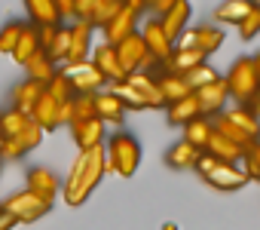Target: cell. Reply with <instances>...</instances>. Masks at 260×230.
Returning <instances> with one entry per match:
<instances>
[{
  "label": "cell",
  "instance_id": "cell-1",
  "mask_svg": "<svg viewBox=\"0 0 260 230\" xmlns=\"http://www.w3.org/2000/svg\"><path fill=\"white\" fill-rule=\"evenodd\" d=\"M104 172H107L104 148L83 151V154L74 160V166H71V172H68V178H64V184H61L64 203H68V206H83V203L95 193V187L101 184Z\"/></svg>",
  "mask_w": 260,
  "mask_h": 230
},
{
  "label": "cell",
  "instance_id": "cell-2",
  "mask_svg": "<svg viewBox=\"0 0 260 230\" xmlns=\"http://www.w3.org/2000/svg\"><path fill=\"white\" fill-rule=\"evenodd\" d=\"M104 163H107V172L119 175V178H132L141 166V145L135 135L128 132H116L110 135L107 148H104Z\"/></svg>",
  "mask_w": 260,
  "mask_h": 230
},
{
  "label": "cell",
  "instance_id": "cell-3",
  "mask_svg": "<svg viewBox=\"0 0 260 230\" xmlns=\"http://www.w3.org/2000/svg\"><path fill=\"white\" fill-rule=\"evenodd\" d=\"M144 7H147V0H125L122 10L101 28L104 31V43L116 49L122 40H128L132 34H138V16H141Z\"/></svg>",
  "mask_w": 260,
  "mask_h": 230
},
{
  "label": "cell",
  "instance_id": "cell-4",
  "mask_svg": "<svg viewBox=\"0 0 260 230\" xmlns=\"http://www.w3.org/2000/svg\"><path fill=\"white\" fill-rule=\"evenodd\" d=\"M223 83H226V95H230L233 101H239V107H242V104L254 95V89L260 86L251 55L236 59V62H233V68H230V74L223 77Z\"/></svg>",
  "mask_w": 260,
  "mask_h": 230
},
{
  "label": "cell",
  "instance_id": "cell-5",
  "mask_svg": "<svg viewBox=\"0 0 260 230\" xmlns=\"http://www.w3.org/2000/svg\"><path fill=\"white\" fill-rule=\"evenodd\" d=\"M116 62H119V68H122V74H125V77H128V74H135V71L150 74V68H156V65H159V62L147 52V46H144L141 34H132L128 40H122V43L116 46Z\"/></svg>",
  "mask_w": 260,
  "mask_h": 230
},
{
  "label": "cell",
  "instance_id": "cell-6",
  "mask_svg": "<svg viewBox=\"0 0 260 230\" xmlns=\"http://www.w3.org/2000/svg\"><path fill=\"white\" fill-rule=\"evenodd\" d=\"M0 209H4L10 218H16V224H34V221H40L43 215H49V203H43V199H37L34 193H28V190H19V193H13V196H7L4 203H0Z\"/></svg>",
  "mask_w": 260,
  "mask_h": 230
},
{
  "label": "cell",
  "instance_id": "cell-7",
  "mask_svg": "<svg viewBox=\"0 0 260 230\" xmlns=\"http://www.w3.org/2000/svg\"><path fill=\"white\" fill-rule=\"evenodd\" d=\"M61 71H64V77H68V83H71L74 95H98V92H101V86L107 83V80L98 74V68H95L92 62L71 65V68H61Z\"/></svg>",
  "mask_w": 260,
  "mask_h": 230
},
{
  "label": "cell",
  "instance_id": "cell-8",
  "mask_svg": "<svg viewBox=\"0 0 260 230\" xmlns=\"http://www.w3.org/2000/svg\"><path fill=\"white\" fill-rule=\"evenodd\" d=\"M68 31H71V43H68L64 68L89 62V55H92V28H89V25H83V22H71V25H68Z\"/></svg>",
  "mask_w": 260,
  "mask_h": 230
},
{
  "label": "cell",
  "instance_id": "cell-9",
  "mask_svg": "<svg viewBox=\"0 0 260 230\" xmlns=\"http://www.w3.org/2000/svg\"><path fill=\"white\" fill-rule=\"evenodd\" d=\"M40 141H43V132H40L34 123H28L16 138L0 141V157H4V160H19V157H25V154L37 151V148H40Z\"/></svg>",
  "mask_w": 260,
  "mask_h": 230
},
{
  "label": "cell",
  "instance_id": "cell-10",
  "mask_svg": "<svg viewBox=\"0 0 260 230\" xmlns=\"http://www.w3.org/2000/svg\"><path fill=\"white\" fill-rule=\"evenodd\" d=\"M211 187H217V190H239V187H245L248 184V178H245V172L239 169V166H233V163H211V169L202 175Z\"/></svg>",
  "mask_w": 260,
  "mask_h": 230
},
{
  "label": "cell",
  "instance_id": "cell-11",
  "mask_svg": "<svg viewBox=\"0 0 260 230\" xmlns=\"http://www.w3.org/2000/svg\"><path fill=\"white\" fill-rule=\"evenodd\" d=\"M25 190L52 206V199L61 193V184H58V178H55L46 166H34V169H28V187H25Z\"/></svg>",
  "mask_w": 260,
  "mask_h": 230
},
{
  "label": "cell",
  "instance_id": "cell-12",
  "mask_svg": "<svg viewBox=\"0 0 260 230\" xmlns=\"http://www.w3.org/2000/svg\"><path fill=\"white\" fill-rule=\"evenodd\" d=\"M68 129H71V138H74V145L80 148V154H83V151H92V148H101V141H104V123H101L98 117L77 120V123H71Z\"/></svg>",
  "mask_w": 260,
  "mask_h": 230
},
{
  "label": "cell",
  "instance_id": "cell-13",
  "mask_svg": "<svg viewBox=\"0 0 260 230\" xmlns=\"http://www.w3.org/2000/svg\"><path fill=\"white\" fill-rule=\"evenodd\" d=\"M193 95H196V101H199V110H202V117H211V113L217 117V113H223V110H226V101H230L223 77H220V80H214L211 86H205V89L193 92Z\"/></svg>",
  "mask_w": 260,
  "mask_h": 230
},
{
  "label": "cell",
  "instance_id": "cell-14",
  "mask_svg": "<svg viewBox=\"0 0 260 230\" xmlns=\"http://www.w3.org/2000/svg\"><path fill=\"white\" fill-rule=\"evenodd\" d=\"M138 34H141V40H144L147 52H150L156 62H166V59L172 55V49H175V46L166 40L159 19H147V22H144V28H138Z\"/></svg>",
  "mask_w": 260,
  "mask_h": 230
},
{
  "label": "cell",
  "instance_id": "cell-15",
  "mask_svg": "<svg viewBox=\"0 0 260 230\" xmlns=\"http://www.w3.org/2000/svg\"><path fill=\"white\" fill-rule=\"evenodd\" d=\"M89 62L98 68V74H101L110 86L125 80V74H122V68H119V62H116V49H113V46H107V43L95 46V49H92V55H89Z\"/></svg>",
  "mask_w": 260,
  "mask_h": 230
},
{
  "label": "cell",
  "instance_id": "cell-16",
  "mask_svg": "<svg viewBox=\"0 0 260 230\" xmlns=\"http://www.w3.org/2000/svg\"><path fill=\"white\" fill-rule=\"evenodd\" d=\"M187 22H190V4H187V0H175L172 10L159 19L162 34H166V40H169L172 46H175V40L187 31Z\"/></svg>",
  "mask_w": 260,
  "mask_h": 230
},
{
  "label": "cell",
  "instance_id": "cell-17",
  "mask_svg": "<svg viewBox=\"0 0 260 230\" xmlns=\"http://www.w3.org/2000/svg\"><path fill=\"white\" fill-rule=\"evenodd\" d=\"M220 117H223V120H226L242 138H245V141H260V120L251 117L245 107H239V104H236V107H226Z\"/></svg>",
  "mask_w": 260,
  "mask_h": 230
},
{
  "label": "cell",
  "instance_id": "cell-18",
  "mask_svg": "<svg viewBox=\"0 0 260 230\" xmlns=\"http://www.w3.org/2000/svg\"><path fill=\"white\" fill-rule=\"evenodd\" d=\"M122 83H125L128 89H135V92L144 98V104H147V107H166V104H162V98H159V86H156V77H153V74L135 71V74H128Z\"/></svg>",
  "mask_w": 260,
  "mask_h": 230
},
{
  "label": "cell",
  "instance_id": "cell-19",
  "mask_svg": "<svg viewBox=\"0 0 260 230\" xmlns=\"http://www.w3.org/2000/svg\"><path fill=\"white\" fill-rule=\"evenodd\" d=\"M25 10H28V19L34 28H58L61 25L55 0H25Z\"/></svg>",
  "mask_w": 260,
  "mask_h": 230
},
{
  "label": "cell",
  "instance_id": "cell-20",
  "mask_svg": "<svg viewBox=\"0 0 260 230\" xmlns=\"http://www.w3.org/2000/svg\"><path fill=\"white\" fill-rule=\"evenodd\" d=\"M58 110H61V104L58 101H52L46 92L40 95V101L31 107V123L40 129V132H52V129H58Z\"/></svg>",
  "mask_w": 260,
  "mask_h": 230
},
{
  "label": "cell",
  "instance_id": "cell-21",
  "mask_svg": "<svg viewBox=\"0 0 260 230\" xmlns=\"http://www.w3.org/2000/svg\"><path fill=\"white\" fill-rule=\"evenodd\" d=\"M95 98V117L107 126H122V120H125V110H122V104L116 101V95L113 92H98V95H92Z\"/></svg>",
  "mask_w": 260,
  "mask_h": 230
},
{
  "label": "cell",
  "instance_id": "cell-22",
  "mask_svg": "<svg viewBox=\"0 0 260 230\" xmlns=\"http://www.w3.org/2000/svg\"><path fill=\"white\" fill-rule=\"evenodd\" d=\"M46 92L43 83H34V80H22L16 89H13V110H22V113H31V107L40 101V95Z\"/></svg>",
  "mask_w": 260,
  "mask_h": 230
},
{
  "label": "cell",
  "instance_id": "cell-23",
  "mask_svg": "<svg viewBox=\"0 0 260 230\" xmlns=\"http://www.w3.org/2000/svg\"><path fill=\"white\" fill-rule=\"evenodd\" d=\"M202 154H208V157H214L217 163H233V166H239V157H242V148L239 145H233L230 138H223V135H217V132H211V138H208V145H205V151Z\"/></svg>",
  "mask_w": 260,
  "mask_h": 230
},
{
  "label": "cell",
  "instance_id": "cell-24",
  "mask_svg": "<svg viewBox=\"0 0 260 230\" xmlns=\"http://www.w3.org/2000/svg\"><path fill=\"white\" fill-rule=\"evenodd\" d=\"M37 52H40L37 28H34L31 22H25V25H22V34H19V43H16V49H13V59H16L19 65H28Z\"/></svg>",
  "mask_w": 260,
  "mask_h": 230
},
{
  "label": "cell",
  "instance_id": "cell-25",
  "mask_svg": "<svg viewBox=\"0 0 260 230\" xmlns=\"http://www.w3.org/2000/svg\"><path fill=\"white\" fill-rule=\"evenodd\" d=\"M196 117H202L196 95H187V98L169 104V123H172V126H187V123H193Z\"/></svg>",
  "mask_w": 260,
  "mask_h": 230
},
{
  "label": "cell",
  "instance_id": "cell-26",
  "mask_svg": "<svg viewBox=\"0 0 260 230\" xmlns=\"http://www.w3.org/2000/svg\"><path fill=\"white\" fill-rule=\"evenodd\" d=\"M199 157H202V151H196V148L187 145V141H178V145L169 148L166 163H169L172 169H196V160H199Z\"/></svg>",
  "mask_w": 260,
  "mask_h": 230
},
{
  "label": "cell",
  "instance_id": "cell-27",
  "mask_svg": "<svg viewBox=\"0 0 260 230\" xmlns=\"http://www.w3.org/2000/svg\"><path fill=\"white\" fill-rule=\"evenodd\" d=\"M156 86H159V98H162L166 107L181 101V98H187V95H193L190 86L184 83V77H156Z\"/></svg>",
  "mask_w": 260,
  "mask_h": 230
},
{
  "label": "cell",
  "instance_id": "cell-28",
  "mask_svg": "<svg viewBox=\"0 0 260 230\" xmlns=\"http://www.w3.org/2000/svg\"><path fill=\"white\" fill-rule=\"evenodd\" d=\"M211 132H214L211 120H208V117H196L193 123H187V126H184V138H181V141L193 145L196 151H205V145H208Z\"/></svg>",
  "mask_w": 260,
  "mask_h": 230
},
{
  "label": "cell",
  "instance_id": "cell-29",
  "mask_svg": "<svg viewBox=\"0 0 260 230\" xmlns=\"http://www.w3.org/2000/svg\"><path fill=\"white\" fill-rule=\"evenodd\" d=\"M251 0H226V4H220L217 10H214V19L217 22H223V25H236L239 28V22L251 13Z\"/></svg>",
  "mask_w": 260,
  "mask_h": 230
},
{
  "label": "cell",
  "instance_id": "cell-30",
  "mask_svg": "<svg viewBox=\"0 0 260 230\" xmlns=\"http://www.w3.org/2000/svg\"><path fill=\"white\" fill-rule=\"evenodd\" d=\"M25 71H28V80H34V83H49L55 74H58V65L49 59V55H43V52H37L28 65H25Z\"/></svg>",
  "mask_w": 260,
  "mask_h": 230
},
{
  "label": "cell",
  "instance_id": "cell-31",
  "mask_svg": "<svg viewBox=\"0 0 260 230\" xmlns=\"http://www.w3.org/2000/svg\"><path fill=\"white\" fill-rule=\"evenodd\" d=\"M31 123V117L28 113H22V110H4L0 113V141H10V138H16L25 126Z\"/></svg>",
  "mask_w": 260,
  "mask_h": 230
},
{
  "label": "cell",
  "instance_id": "cell-32",
  "mask_svg": "<svg viewBox=\"0 0 260 230\" xmlns=\"http://www.w3.org/2000/svg\"><path fill=\"white\" fill-rule=\"evenodd\" d=\"M223 46V31L220 28H214V25H202V28H196V49L208 59L211 52H217Z\"/></svg>",
  "mask_w": 260,
  "mask_h": 230
},
{
  "label": "cell",
  "instance_id": "cell-33",
  "mask_svg": "<svg viewBox=\"0 0 260 230\" xmlns=\"http://www.w3.org/2000/svg\"><path fill=\"white\" fill-rule=\"evenodd\" d=\"M239 169L245 172L248 181H260V141H251L242 148V157H239Z\"/></svg>",
  "mask_w": 260,
  "mask_h": 230
},
{
  "label": "cell",
  "instance_id": "cell-34",
  "mask_svg": "<svg viewBox=\"0 0 260 230\" xmlns=\"http://www.w3.org/2000/svg\"><path fill=\"white\" fill-rule=\"evenodd\" d=\"M214 80H220V74L208 65V62H202L199 68H193L190 74H184V83L190 86V92H199V89H205V86H211Z\"/></svg>",
  "mask_w": 260,
  "mask_h": 230
},
{
  "label": "cell",
  "instance_id": "cell-35",
  "mask_svg": "<svg viewBox=\"0 0 260 230\" xmlns=\"http://www.w3.org/2000/svg\"><path fill=\"white\" fill-rule=\"evenodd\" d=\"M113 95H116V101L122 104V110H144L147 104H144V98L135 92V89H128L125 83H113V89H110Z\"/></svg>",
  "mask_w": 260,
  "mask_h": 230
},
{
  "label": "cell",
  "instance_id": "cell-36",
  "mask_svg": "<svg viewBox=\"0 0 260 230\" xmlns=\"http://www.w3.org/2000/svg\"><path fill=\"white\" fill-rule=\"evenodd\" d=\"M46 95H49L52 101H58V104H64V101H71V98H74V89H71V83H68L64 71H58V74L46 83Z\"/></svg>",
  "mask_w": 260,
  "mask_h": 230
},
{
  "label": "cell",
  "instance_id": "cell-37",
  "mask_svg": "<svg viewBox=\"0 0 260 230\" xmlns=\"http://www.w3.org/2000/svg\"><path fill=\"white\" fill-rule=\"evenodd\" d=\"M125 0H95V22H92V31L95 28H104L119 10H122Z\"/></svg>",
  "mask_w": 260,
  "mask_h": 230
},
{
  "label": "cell",
  "instance_id": "cell-38",
  "mask_svg": "<svg viewBox=\"0 0 260 230\" xmlns=\"http://www.w3.org/2000/svg\"><path fill=\"white\" fill-rule=\"evenodd\" d=\"M68 43H71V31H68V25H61V28L55 31V40H52V46H49L43 55H49V59L58 65V62H64V59H68Z\"/></svg>",
  "mask_w": 260,
  "mask_h": 230
},
{
  "label": "cell",
  "instance_id": "cell-39",
  "mask_svg": "<svg viewBox=\"0 0 260 230\" xmlns=\"http://www.w3.org/2000/svg\"><path fill=\"white\" fill-rule=\"evenodd\" d=\"M22 25L25 22H7L4 28H0V52L4 55H13V49L19 43V34H22Z\"/></svg>",
  "mask_w": 260,
  "mask_h": 230
},
{
  "label": "cell",
  "instance_id": "cell-40",
  "mask_svg": "<svg viewBox=\"0 0 260 230\" xmlns=\"http://www.w3.org/2000/svg\"><path fill=\"white\" fill-rule=\"evenodd\" d=\"M257 34H260V4H254L251 13L239 22V37L242 40H254Z\"/></svg>",
  "mask_w": 260,
  "mask_h": 230
},
{
  "label": "cell",
  "instance_id": "cell-41",
  "mask_svg": "<svg viewBox=\"0 0 260 230\" xmlns=\"http://www.w3.org/2000/svg\"><path fill=\"white\" fill-rule=\"evenodd\" d=\"M71 107H74V123L95 117V98L92 95H74L71 98Z\"/></svg>",
  "mask_w": 260,
  "mask_h": 230
},
{
  "label": "cell",
  "instance_id": "cell-42",
  "mask_svg": "<svg viewBox=\"0 0 260 230\" xmlns=\"http://www.w3.org/2000/svg\"><path fill=\"white\" fill-rule=\"evenodd\" d=\"M55 7H58V16H61V22H74V16H77V0H55Z\"/></svg>",
  "mask_w": 260,
  "mask_h": 230
},
{
  "label": "cell",
  "instance_id": "cell-43",
  "mask_svg": "<svg viewBox=\"0 0 260 230\" xmlns=\"http://www.w3.org/2000/svg\"><path fill=\"white\" fill-rule=\"evenodd\" d=\"M242 107H245V110L251 113V117H257V120H260V86L254 89V95H251V98H248V101H245Z\"/></svg>",
  "mask_w": 260,
  "mask_h": 230
},
{
  "label": "cell",
  "instance_id": "cell-44",
  "mask_svg": "<svg viewBox=\"0 0 260 230\" xmlns=\"http://www.w3.org/2000/svg\"><path fill=\"white\" fill-rule=\"evenodd\" d=\"M172 4H175V0H147V7L156 13V19H162V16L172 10Z\"/></svg>",
  "mask_w": 260,
  "mask_h": 230
},
{
  "label": "cell",
  "instance_id": "cell-45",
  "mask_svg": "<svg viewBox=\"0 0 260 230\" xmlns=\"http://www.w3.org/2000/svg\"><path fill=\"white\" fill-rule=\"evenodd\" d=\"M13 227H19V224H16V218H10L4 209H0V230H13Z\"/></svg>",
  "mask_w": 260,
  "mask_h": 230
},
{
  "label": "cell",
  "instance_id": "cell-46",
  "mask_svg": "<svg viewBox=\"0 0 260 230\" xmlns=\"http://www.w3.org/2000/svg\"><path fill=\"white\" fill-rule=\"evenodd\" d=\"M251 62H254V71H257V80H260V49L251 55Z\"/></svg>",
  "mask_w": 260,
  "mask_h": 230
},
{
  "label": "cell",
  "instance_id": "cell-47",
  "mask_svg": "<svg viewBox=\"0 0 260 230\" xmlns=\"http://www.w3.org/2000/svg\"><path fill=\"white\" fill-rule=\"evenodd\" d=\"M162 230H178V224H175V221H166V224H162Z\"/></svg>",
  "mask_w": 260,
  "mask_h": 230
}]
</instances>
